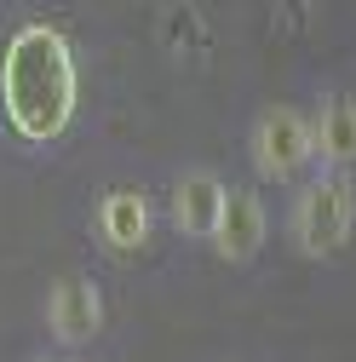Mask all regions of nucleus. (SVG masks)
<instances>
[{"mask_svg":"<svg viewBox=\"0 0 356 362\" xmlns=\"http://www.w3.org/2000/svg\"><path fill=\"white\" fill-rule=\"evenodd\" d=\"M81 104V75L64 29L52 23H18L0 52V110L23 144H58Z\"/></svg>","mask_w":356,"mask_h":362,"instance_id":"f257e3e1","label":"nucleus"},{"mask_svg":"<svg viewBox=\"0 0 356 362\" xmlns=\"http://www.w3.org/2000/svg\"><path fill=\"white\" fill-rule=\"evenodd\" d=\"M356 236V173L310 167L287 202V242L299 259H333Z\"/></svg>","mask_w":356,"mask_h":362,"instance_id":"f03ea898","label":"nucleus"},{"mask_svg":"<svg viewBox=\"0 0 356 362\" xmlns=\"http://www.w3.org/2000/svg\"><path fill=\"white\" fill-rule=\"evenodd\" d=\"M247 167L259 185H299V178L316 167V132L310 115L293 104H271L259 110L247 127Z\"/></svg>","mask_w":356,"mask_h":362,"instance_id":"7ed1b4c3","label":"nucleus"},{"mask_svg":"<svg viewBox=\"0 0 356 362\" xmlns=\"http://www.w3.org/2000/svg\"><path fill=\"white\" fill-rule=\"evenodd\" d=\"M150 230H155V213H150V196L132 190V185H115L98 196L93 207V236L109 259H138L150 247Z\"/></svg>","mask_w":356,"mask_h":362,"instance_id":"20e7f679","label":"nucleus"},{"mask_svg":"<svg viewBox=\"0 0 356 362\" xmlns=\"http://www.w3.org/2000/svg\"><path fill=\"white\" fill-rule=\"evenodd\" d=\"M213 253L225 264H253L271 242V207H264L259 190H225V207H218V224H213Z\"/></svg>","mask_w":356,"mask_h":362,"instance_id":"39448f33","label":"nucleus"},{"mask_svg":"<svg viewBox=\"0 0 356 362\" xmlns=\"http://www.w3.org/2000/svg\"><path fill=\"white\" fill-rule=\"evenodd\" d=\"M225 190H230V185H225L213 167H184V173L172 178V190H167L172 230L190 236V242H207L213 224H218V207H225Z\"/></svg>","mask_w":356,"mask_h":362,"instance_id":"423d86ee","label":"nucleus"},{"mask_svg":"<svg viewBox=\"0 0 356 362\" xmlns=\"http://www.w3.org/2000/svg\"><path fill=\"white\" fill-rule=\"evenodd\" d=\"M47 328L58 345H93L104 334V293L93 276H64L47 293Z\"/></svg>","mask_w":356,"mask_h":362,"instance_id":"0eeeda50","label":"nucleus"},{"mask_svg":"<svg viewBox=\"0 0 356 362\" xmlns=\"http://www.w3.org/2000/svg\"><path fill=\"white\" fill-rule=\"evenodd\" d=\"M310 132H316V167L356 173V93H328L310 115Z\"/></svg>","mask_w":356,"mask_h":362,"instance_id":"6e6552de","label":"nucleus"}]
</instances>
